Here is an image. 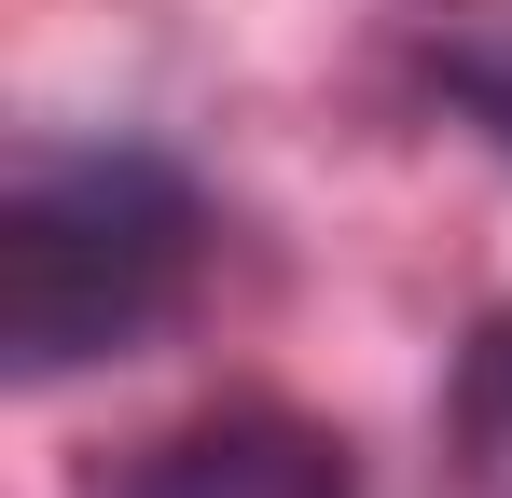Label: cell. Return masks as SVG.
I'll list each match as a JSON object with an SVG mask.
<instances>
[{"label": "cell", "instance_id": "obj_1", "mask_svg": "<svg viewBox=\"0 0 512 498\" xmlns=\"http://www.w3.org/2000/svg\"><path fill=\"white\" fill-rule=\"evenodd\" d=\"M194 277V180L167 153H56L0 208V346L28 388L125 360Z\"/></svg>", "mask_w": 512, "mask_h": 498}, {"label": "cell", "instance_id": "obj_2", "mask_svg": "<svg viewBox=\"0 0 512 498\" xmlns=\"http://www.w3.org/2000/svg\"><path fill=\"white\" fill-rule=\"evenodd\" d=\"M125 498H346V443L291 415H222V429H180Z\"/></svg>", "mask_w": 512, "mask_h": 498}]
</instances>
